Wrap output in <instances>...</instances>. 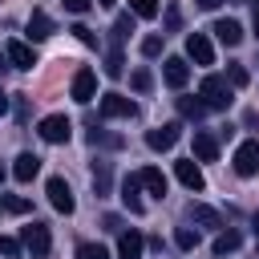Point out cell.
Here are the masks:
<instances>
[{"mask_svg":"<svg viewBox=\"0 0 259 259\" xmlns=\"http://www.w3.org/2000/svg\"><path fill=\"white\" fill-rule=\"evenodd\" d=\"M198 97H202V105L206 109H227L231 101H235V89H231V81L227 77H202V85H198Z\"/></svg>","mask_w":259,"mask_h":259,"instance_id":"1","label":"cell"},{"mask_svg":"<svg viewBox=\"0 0 259 259\" xmlns=\"http://www.w3.org/2000/svg\"><path fill=\"white\" fill-rule=\"evenodd\" d=\"M36 134H40L45 142H53V146H61V142H69V134H73V125H69V117H65V113H49V117H40V125H36Z\"/></svg>","mask_w":259,"mask_h":259,"instance_id":"2","label":"cell"},{"mask_svg":"<svg viewBox=\"0 0 259 259\" xmlns=\"http://www.w3.org/2000/svg\"><path fill=\"white\" fill-rule=\"evenodd\" d=\"M20 247H28L36 259H40V255H49V247H53V235H49V227H45V223H28V227L20 231Z\"/></svg>","mask_w":259,"mask_h":259,"instance_id":"3","label":"cell"},{"mask_svg":"<svg viewBox=\"0 0 259 259\" xmlns=\"http://www.w3.org/2000/svg\"><path fill=\"white\" fill-rule=\"evenodd\" d=\"M235 174H239V178L259 174V142H243V146L235 150Z\"/></svg>","mask_w":259,"mask_h":259,"instance_id":"4","label":"cell"},{"mask_svg":"<svg viewBox=\"0 0 259 259\" xmlns=\"http://www.w3.org/2000/svg\"><path fill=\"white\" fill-rule=\"evenodd\" d=\"M178 138H182V125H178V121H166V125H158V130H150V134H146V146L162 154V150H170Z\"/></svg>","mask_w":259,"mask_h":259,"instance_id":"5","label":"cell"},{"mask_svg":"<svg viewBox=\"0 0 259 259\" xmlns=\"http://www.w3.org/2000/svg\"><path fill=\"white\" fill-rule=\"evenodd\" d=\"M134 113H138L134 97H121V93H105L101 97V117H134Z\"/></svg>","mask_w":259,"mask_h":259,"instance_id":"6","label":"cell"},{"mask_svg":"<svg viewBox=\"0 0 259 259\" xmlns=\"http://www.w3.org/2000/svg\"><path fill=\"white\" fill-rule=\"evenodd\" d=\"M49 202H53L61 214H73L77 198H73V190H69V182H65V178H49Z\"/></svg>","mask_w":259,"mask_h":259,"instance_id":"7","label":"cell"},{"mask_svg":"<svg viewBox=\"0 0 259 259\" xmlns=\"http://www.w3.org/2000/svg\"><path fill=\"white\" fill-rule=\"evenodd\" d=\"M186 219H190L194 227H206V231H223V227H227L223 214L210 210V206H202V202H190V206H186Z\"/></svg>","mask_w":259,"mask_h":259,"instance_id":"8","label":"cell"},{"mask_svg":"<svg viewBox=\"0 0 259 259\" xmlns=\"http://www.w3.org/2000/svg\"><path fill=\"white\" fill-rule=\"evenodd\" d=\"M142 251H146V239H142V231H117V259H142Z\"/></svg>","mask_w":259,"mask_h":259,"instance_id":"9","label":"cell"},{"mask_svg":"<svg viewBox=\"0 0 259 259\" xmlns=\"http://www.w3.org/2000/svg\"><path fill=\"white\" fill-rule=\"evenodd\" d=\"M186 57H190L194 65H214V49H210V40H206L202 32H190V36H186Z\"/></svg>","mask_w":259,"mask_h":259,"instance_id":"10","label":"cell"},{"mask_svg":"<svg viewBox=\"0 0 259 259\" xmlns=\"http://www.w3.org/2000/svg\"><path fill=\"white\" fill-rule=\"evenodd\" d=\"M93 93H97V73L93 69H77L73 73V101H93Z\"/></svg>","mask_w":259,"mask_h":259,"instance_id":"11","label":"cell"},{"mask_svg":"<svg viewBox=\"0 0 259 259\" xmlns=\"http://www.w3.org/2000/svg\"><path fill=\"white\" fill-rule=\"evenodd\" d=\"M174 174H178V182H182L186 190H202V186H206V178H202V170H198V162H194V158L174 162Z\"/></svg>","mask_w":259,"mask_h":259,"instance_id":"12","label":"cell"},{"mask_svg":"<svg viewBox=\"0 0 259 259\" xmlns=\"http://www.w3.org/2000/svg\"><path fill=\"white\" fill-rule=\"evenodd\" d=\"M4 57H8L16 69H32V65H36V53H32V45H28V40H8Z\"/></svg>","mask_w":259,"mask_h":259,"instance_id":"13","label":"cell"},{"mask_svg":"<svg viewBox=\"0 0 259 259\" xmlns=\"http://www.w3.org/2000/svg\"><path fill=\"white\" fill-rule=\"evenodd\" d=\"M162 77H166V85H170V89H182V85L190 81V65H186L182 57H170V61H166V69H162Z\"/></svg>","mask_w":259,"mask_h":259,"instance_id":"14","label":"cell"},{"mask_svg":"<svg viewBox=\"0 0 259 259\" xmlns=\"http://www.w3.org/2000/svg\"><path fill=\"white\" fill-rule=\"evenodd\" d=\"M138 182H142V186H146L154 198H166V190H170V182H166V174H162L158 166H146V170L138 174Z\"/></svg>","mask_w":259,"mask_h":259,"instance_id":"15","label":"cell"},{"mask_svg":"<svg viewBox=\"0 0 259 259\" xmlns=\"http://www.w3.org/2000/svg\"><path fill=\"white\" fill-rule=\"evenodd\" d=\"M138 190H142V182H138V174H130V178L121 182V206H125L130 214H142V210H146V202L138 198Z\"/></svg>","mask_w":259,"mask_h":259,"instance_id":"16","label":"cell"},{"mask_svg":"<svg viewBox=\"0 0 259 259\" xmlns=\"http://www.w3.org/2000/svg\"><path fill=\"white\" fill-rule=\"evenodd\" d=\"M227 49H235L239 40H243V28H239V20H214V28H210Z\"/></svg>","mask_w":259,"mask_h":259,"instance_id":"17","label":"cell"},{"mask_svg":"<svg viewBox=\"0 0 259 259\" xmlns=\"http://www.w3.org/2000/svg\"><path fill=\"white\" fill-rule=\"evenodd\" d=\"M194 158L198 162H214L219 158V138L214 134H194Z\"/></svg>","mask_w":259,"mask_h":259,"instance_id":"18","label":"cell"},{"mask_svg":"<svg viewBox=\"0 0 259 259\" xmlns=\"http://www.w3.org/2000/svg\"><path fill=\"white\" fill-rule=\"evenodd\" d=\"M36 170H40V158H36V154H28V150H24V154L16 158V166H12L16 182H32V178H36Z\"/></svg>","mask_w":259,"mask_h":259,"instance_id":"19","label":"cell"},{"mask_svg":"<svg viewBox=\"0 0 259 259\" xmlns=\"http://www.w3.org/2000/svg\"><path fill=\"white\" fill-rule=\"evenodd\" d=\"M57 28H53V20L45 16V12H32L28 16V40H45V36H53Z\"/></svg>","mask_w":259,"mask_h":259,"instance_id":"20","label":"cell"},{"mask_svg":"<svg viewBox=\"0 0 259 259\" xmlns=\"http://www.w3.org/2000/svg\"><path fill=\"white\" fill-rule=\"evenodd\" d=\"M121 73H125V57H121L117 45H109V53H105V77H121Z\"/></svg>","mask_w":259,"mask_h":259,"instance_id":"21","label":"cell"},{"mask_svg":"<svg viewBox=\"0 0 259 259\" xmlns=\"http://www.w3.org/2000/svg\"><path fill=\"white\" fill-rule=\"evenodd\" d=\"M178 113H182V117H190V121H198V117L206 113V105H202L198 97H178Z\"/></svg>","mask_w":259,"mask_h":259,"instance_id":"22","label":"cell"},{"mask_svg":"<svg viewBox=\"0 0 259 259\" xmlns=\"http://www.w3.org/2000/svg\"><path fill=\"white\" fill-rule=\"evenodd\" d=\"M235 247H239V231H227V227H223L219 239H214V255H231Z\"/></svg>","mask_w":259,"mask_h":259,"instance_id":"23","label":"cell"},{"mask_svg":"<svg viewBox=\"0 0 259 259\" xmlns=\"http://www.w3.org/2000/svg\"><path fill=\"white\" fill-rule=\"evenodd\" d=\"M174 243H178L182 251L198 247V227H178V231H174Z\"/></svg>","mask_w":259,"mask_h":259,"instance_id":"24","label":"cell"},{"mask_svg":"<svg viewBox=\"0 0 259 259\" xmlns=\"http://www.w3.org/2000/svg\"><path fill=\"white\" fill-rule=\"evenodd\" d=\"M93 186H97V194H109V162L93 166Z\"/></svg>","mask_w":259,"mask_h":259,"instance_id":"25","label":"cell"},{"mask_svg":"<svg viewBox=\"0 0 259 259\" xmlns=\"http://www.w3.org/2000/svg\"><path fill=\"white\" fill-rule=\"evenodd\" d=\"M227 81H231V89H243V85L251 81V73H247L243 65H227Z\"/></svg>","mask_w":259,"mask_h":259,"instance_id":"26","label":"cell"},{"mask_svg":"<svg viewBox=\"0 0 259 259\" xmlns=\"http://www.w3.org/2000/svg\"><path fill=\"white\" fill-rule=\"evenodd\" d=\"M77 259H109V251L101 243H81L77 247Z\"/></svg>","mask_w":259,"mask_h":259,"instance_id":"27","label":"cell"},{"mask_svg":"<svg viewBox=\"0 0 259 259\" xmlns=\"http://www.w3.org/2000/svg\"><path fill=\"white\" fill-rule=\"evenodd\" d=\"M130 32H134V12H121V16L113 20V36L121 40V36H130Z\"/></svg>","mask_w":259,"mask_h":259,"instance_id":"28","label":"cell"},{"mask_svg":"<svg viewBox=\"0 0 259 259\" xmlns=\"http://www.w3.org/2000/svg\"><path fill=\"white\" fill-rule=\"evenodd\" d=\"M134 16H158V0H130Z\"/></svg>","mask_w":259,"mask_h":259,"instance_id":"29","label":"cell"},{"mask_svg":"<svg viewBox=\"0 0 259 259\" xmlns=\"http://www.w3.org/2000/svg\"><path fill=\"white\" fill-rule=\"evenodd\" d=\"M69 32H73V36H77V40H81V45H89V49H93V45H97V36H93V32H89V28H85V24H73V28H69Z\"/></svg>","mask_w":259,"mask_h":259,"instance_id":"30","label":"cell"},{"mask_svg":"<svg viewBox=\"0 0 259 259\" xmlns=\"http://www.w3.org/2000/svg\"><path fill=\"white\" fill-rule=\"evenodd\" d=\"M162 53V36H146L142 40V57H158Z\"/></svg>","mask_w":259,"mask_h":259,"instance_id":"31","label":"cell"},{"mask_svg":"<svg viewBox=\"0 0 259 259\" xmlns=\"http://www.w3.org/2000/svg\"><path fill=\"white\" fill-rule=\"evenodd\" d=\"M0 206H4V210H12V214H28V198H4Z\"/></svg>","mask_w":259,"mask_h":259,"instance_id":"32","label":"cell"},{"mask_svg":"<svg viewBox=\"0 0 259 259\" xmlns=\"http://www.w3.org/2000/svg\"><path fill=\"white\" fill-rule=\"evenodd\" d=\"M130 81H134V89H138V93H146V89H150V85H154V81H150V73H146V69H138V73H134V77H130Z\"/></svg>","mask_w":259,"mask_h":259,"instance_id":"33","label":"cell"},{"mask_svg":"<svg viewBox=\"0 0 259 259\" xmlns=\"http://www.w3.org/2000/svg\"><path fill=\"white\" fill-rule=\"evenodd\" d=\"M61 4H65L73 16H81V12H89V4H93V0H61Z\"/></svg>","mask_w":259,"mask_h":259,"instance_id":"34","label":"cell"},{"mask_svg":"<svg viewBox=\"0 0 259 259\" xmlns=\"http://www.w3.org/2000/svg\"><path fill=\"white\" fill-rule=\"evenodd\" d=\"M178 24H182V12H178V8H174V4H170V8H166V28H170V32H174V28H178Z\"/></svg>","mask_w":259,"mask_h":259,"instance_id":"35","label":"cell"},{"mask_svg":"<svg viewBox=\"0 0 259 259\" xmlns=\"http://www.w3.org/2000/svg\"><path fill=\"white\" fill-rule=\"evenodd\" d=\"M0 251L4 255H20V239H0Z\"/></svg>","mask_w":259,"mask_h":259,"instance_id":"36","label":"cell"},{"mask_svg":"<svg viewBox=\"0 0 259 259\" xmlns=\"http://www.w3.org/2000/svg\"><path fill=\"white\" fill-rule=\"evenodd\" d=\"M251 20H255V32H259V0H251Z\"/></svg>","mask_w":259,"mask_h":259,"instance_id":"37","label":"cell"},{"mask_svg":"<svg viewBox=\"0 0 259 259\" xmlns=\"http://www.w3.org/2000/svg\"><path fill=\"white\" fill-rule=\"evenodd\" d=\"M219 4H223V0H198V8H206V12H210V8H219Z\"/></svg>","mask_w":259,"mask_h":259,"instance_id":"38","label":"cell"},{"mask_svg":"<svg viewBox=\"0 0 259 259\" xmlns=\"http://www.w3.org/2000/svg\"><path fill=\"white\" fill-rule=\"evenodd\" d=\"M97 4H101V8H113V4H117V0H97Z\"/></svg>","mask_w":259,"mask_h":259,"instance_id":"39","label":"cell"},{"mask_svg":"<svg viewBox=\"0 0 259 259\" xmlns=\"http://www.w3.org/2000/svg\"><path fill=\"white\" fill-rule=\"evenodd\" d=\"M4 109H8V97H4V93H0V113H4Z\"/></svg>","mask_w":259,"mask_h":259,"instance_id":"40","label":"cell"},{"mask_svg":"<svg viewBox=\"0 0 259 259\" xmlns=\"http://www.w3.org/2000/svg\"><path fill=\"white\" fill-rule=\"evenodd\" d=\"M255 243H259V214H255Z\"/></svg>","mask_w":259,"mask_h":259,"instance_id":"41","label":"cell"},{"mask_svg":"<svg viewBox=\"0 0 259 259\" xmlns=\"http://www.w3.org/2000/svg\"><path fill=\"white\" fill-rule=\"evenodd\" d=\"M4 61H8V57H4V53H0V73H4Z\"/></svg>","mask_w":259,"mask_h":259,"instance_id":"42","label":"cell"},{"mask_svg":"<svg viewBox=\"0 0 259 259\" xmlns=\"http://www.w3.org/2000/svg\"><path fill=\"white\" fill-rule=\"evenodd\" d=\"M0 182H4V166H0Z\"/></svg>","mask_w":259,"mask_h":259,"instance_id":"43","label":"cell"}]
</instances>
